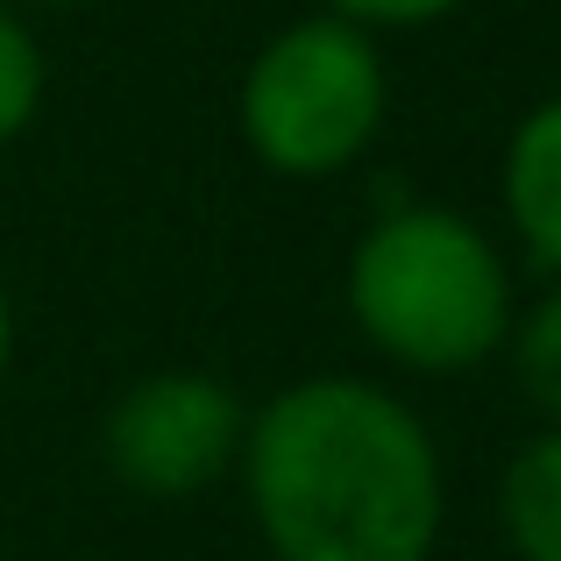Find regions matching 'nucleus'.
<instances>
[{
	"label": "nucleus",
	"mask_w": 561,
	"mask_h": 561,
	"mask_svg": "<svg viewBox=\"0 0 561 561\" xmlns=\"http://www.w3.org/2000/svg\"><path fill=\"white\" fill-rule=\"evenodd\" d=\"M43 93H50V57H43V36L28 28L22 8L0 0V150L28 136V122L43 114Z\"/></svg>",
	"instance_id": "6e6552de"
},
{
	"label": "nucleus",
	"mask_w": 561,
	"mask_h": 561,
	"mask_svg": "<svg viewBox=\"0 0 561 561\" xmlns=\"http://www.w3.org/2000/svg\"><path fill=\"white\" fill-rule=\"evenodd\" d=\"M391 114V71L370 28L342 14L285 22L242 71L234 122L263 171L277 179H334L363 164Z\"/></svg>",
	"instance_id": "7ed1b4c3"
},
{
	"label": "nucleus",
	"mask_w": 561,
	"mask_h": 561,
	"mask_svg": "<svg viewBox=\"0 0 561 561\" xmlns=\"http://www.w3.org/2000/svg\"><path fill=\"white\" fill-rule=\"evenodd\" d=\"M497 192H505V220L526 263L561 285V93L519 114L505 164H497Z\"/></svg>",
	"instance_id": "39448f33"
},
{
	"label": "nucleus",
	"mask_w": 561,
	"mask_h": 561,
	"mask_svg": "<svg viewBox=\"0 0 561 561\" xmlns=\"http://www.w3.org/2000/svg\"><path fill=\"white\" fill-rule=\"evenodd\" d=\"M320 8L377 36V28H426V22H440V14H455L462 0H320Z\"/></svg>",
	"instance_id": "1a4fd4ad"
},
{
	"label": "nucleus",
	"mask_w": 561,
	"mask_h": 561,
	"mask_svg": "<svg viewBox=\"0 0 561 561\" xmlns=\"http://www.w3.org/2000/svg\"><path fill=\"white\" fill-rule=\"evenodd\" d=\"M497 512H505V540L519 561H561V426L534 434L512 455Z\"/></svg>",
	"instance_id": "423d86ee"
},
{
	"label": "nucleus",
	"mask_w": 561,
	"mask_h": 561,
	"mask_svg": "<svg viewBox=\"0 0 561 561\" xmlns=\"http://www.w3.org/2000/svg\"><path fill=\"white\" fill-rule=\"evenodd\" d=\"M497 356L512 363V383H519L526 405L548 426H561V285L540 291L526 313H512V334Z\"/></svg>",
	"instance_id": "0eeeda50"
},
{
	"label": "nucleus",
	"mask_w": 561,
	"mask_h": 561,
	"mask_svg": "<svg viewBox=\"0 0 561 561\" xmlns=\"http://www.w3.org/2000/svg\"><path fill=\"white\" fill-rule=\"evenodd\" d=\"M8 8H22V14H28V8H85V0H8Z\"/></svg>",
	"instance_id": "9b49d317"
},
{
	"label": "nucleus",
	"mask_w": 561,
	"mask_h": 561,
	"mask_svg": "<svg viewBox=\"0 0 561 561\" xmlns=\"http://www.w3.org/2000/svg\"><path fill=\"white\" fill-rule=\"evenodd\" d=\"M249 412L214 370H150L100 420V455L114 483L157 505H185L242 462Z\"/></svg>",
	"instance_id": "20e7f679"
},
{
	"label": "nucleus",
	"mask_w": 561,
	"mask_h": 561,
	"mask_svg": "<svg viewBox=\"0 0 561 561\" xmlns=\"http://www.w3.org/2000/svg\"><path fill=\"white\" fill-rule=\"evenodd\" d=\"M512 271L455 206H391L348 249V320L412 377H462L512 334Z\"/></svg>",
	"instance_id": "f03ea898"
},
{
	"label": "nucleus",
	"mask_w": 561,
	"mask_h": 561,
	"mask_svg": "<svg viewBox=\"0 0 561 561\" xmlns=\"http://www.w3.org/2000/svg\"><path fill=\"white\" fill-rule=\"evenodd\" d=\"M8 363H14V299H8V277H0V383H8Z\"/></svg>",
	"instance_id": "9d476101"
},
{
	"label": "nucleus",
	"mask_w": 561,
	"mask_h": 561,
	"mask_svg": "<svg viewBox=\"0 0 561 561\" xmlns=\"http://www.w3.org/2000/svg\"><path fill=\"white\" fill-rule=\"evenodd\" d=\"M242 491L277 561H434L448 477L426 420L370 377H299L249 412Z\"/></svg>",
	"instance_id": "f257e3e1"
}]
</instances>
